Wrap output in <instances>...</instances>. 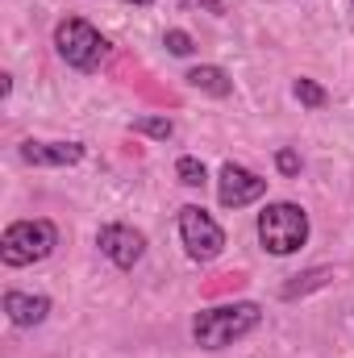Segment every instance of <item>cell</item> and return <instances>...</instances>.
<instances>
[{
  "label": "cell",
  "mask_w": 354,
  "mask_h": 358,
  "mask_svg": "<svg viewBox=\"0 0 354 358\" xmlns=\"http://www.w3.org/2000/svg\"><path fill=\"white\" fill-rule=\"evenodd\" d=\"M263 325V308L255 300H238V304H217L196 313L192 321V342L200 350H225L234 342H242L246 334H255Z\"/></svg>",
  "instance_id": "1"
},
{
  "label": "cell",
  "mask_w": 354,
  "mask_h": 358,
  "mask_svg": "<svg viewBox=\"0 0 354 358\" xmlns=\"http://www.w3.org/2000/svg\"><path fill=\"white\" fill-rule=\"evenodd\" d=\"M59 246V225L46 217H29V221H13L0 234V263L4 267H34L42 259H50Z\"/></svg>",
  "instance_id": "2"
},
{
  "label": "cell",
  "mask_w": 354,
  "mask_h": 358,
  "mask_svg": "<svg viewBox=\"0 0 354 358\" xmlns=\"http://www.w3.org/2000/svg\"><path fill=\"white\" fill-rule=\"evenodd\" d=\"M259 242L275 259H288V255L304 250V242H309V213L300 204H292V200H271L259 213Z\"/></svg>",
  "instance_id": "3"
},
{
  "label": "cell",
  "mask_w": 354,
  "mask_h": 358,
  "mask_svg": "<svg viewBox=\"0 0 354 358\" xmlns=\"http://www.w3.org/2000/svg\"><path fill=\"white\" fill-rule=\"evenodd\" d=\"M55 50L76 71H100V63L108 59V38L84 17H67L55 25Z\"/></svg>",
  "instance_id": "4"
},
{
  "label": "cell",
  "mask_w": 354,
  "mask_h": 358,
  "mask_svg": "<svg viewBox=\"0 0 354 358\" xmlns=\"http://www.w3.org/2000/svg\"><path fill=\"white\" fill-rule=\"evenodd\" d=\"M179 242H183L187 259L213 263V259L225 250V229H221L200 204H183V208H179Z\"/></svg>",
  "instance_id": "5"
},
{
  "label": "cell",
  "mask_w": 354,
  "mask_h": 358,
  "mask_svg": "<svg viewBox=\"0 0 354 358\" xmlns=\"http://www.w3.org/2000/svg\"><path fill=\"white\" fill-rule=\"evenodd\" d=\"M96 246L117 271H134L142 263V255H146V234L134 229V225H117L113 221V225H100Z\"/></svg>",
  "instance_id": "6"
},
{
  "label": "cell",
  "mask_w": 354,
  "mask_h": 358,
  "mask_svg": "<svg viewBox=\"0 0 354 358\" xmlns=\"http://www.w3.org/2000/svg\"><path fill=\"white\" fill-rule=\"evenodd\" d=\"M263 196H267L263 176L246 171L242 163H225L221 167V176H217V200H221V208H246V204H255Z\"/></svg>",
  "instance_id": "7"
},
{
  "label": "cell",
  "mask_w": 354,
  "mask_h": 358,
  "mask_svg": "<svg viewBox=\"0 0 354 358\" xmlns=\"http://www.w3.org/2000/svg\"><path fill=\"white\" fill-rule=\"evenodd\" d=\"M21 163L29 167H76L84 159V142H21L17 146Z\"/></svg>",
  "instance_id": "8"
},
{
  "label": "cell",
  "mask_w": 354,
  "mask_h": 358,
  "mask_svg": "<svg viewBox=\"0 0 354 358\" xmlns=\"http://www.w3.org/2000/svg\"><path fill=\"white\" fill-rule=\"evenodd\" d=\"M4 317L17 325V329H34L50 317V296H29V292H4L0 300Z\"/></svg>",
  "instance_id": "9"
},
{
  "label": "cell",
  "mask_w": 354,
  "mask_h": 358,
  "mask_svg": "<svg viewBox=\"0 0 354 358\" xmlns=\"http://www.w3.org/2000/svg\"><path fill=\"white\" fill-rule=\"evenodd\" d=\"M183 80H187V88L204 92V96H217V100H225V96L234 92V80H229L221 67H213V63H200V67H192Z\"/></svg>",
  "instance_id": "10"
},
{
  "label": "cell",
  "mask_w": 354,
  "mask_h": 358,
  "mask_svg": "<svg viewBox=\"0 0 354 358\" xmlns=\"http://www.w3.org/2000/svg\"><path fill=\"white\" fill-rule=\"evenodd\" d=\"M334 279V271L330 267H313V271H300V275H292L283 287H279V296L283 300H296V296H309V292H317V287H325Z\"/></svg>",
  "instance_id": "11"
},
{
  "label": "cell",
  "mask_w": 354,
  "mask_h": 358,
  "mask_svg": "<svg viewBox=\"0 0 354 358\" xmlns=\"http://www.w3.org/2000/svg\"><path fill=\"white\" fill-rule=\"evenodd\" d=\"M292 96H296L304 108H325V104H330V92L321 88L317 80H309V76H300V80L292 84Z\"/></svg>",
  "instance_id": "12"
},
{
  "label": "cell",
  "mask_w": 354,
  "mask_h": 358,
  "mask_svg": "<svg viewBox=\"0 0 354 358\" xmlns=\"http://www.w3.org/2000/svg\"><path fill=\"white\" fill-rule=\"evenodd\" d=\"M129 129H134V134H146V138H159V142H167V138L176 134L171 117H134Z\"/></svg>",
  "instance_id": "13"
},
{
  "label": "cell",
  "mask_w": 354,
  "mask_h": 358,
  "mask_svg": "<svg viewBox=\"0 0 354 358\" xmlns=\"http://www.w3.org/2000/svg\"><path fill=\"white\" fill-rule=\"evenodd\" d=\"M176 176H179V183H183V187H204V183H208L204 163H200V159H192V155H183V159L176 163Z\"/></svg>",
  "instance_id": "14"
},
{
  "label": "cell",
  "mask_w": 354,
  "mask_h": 358,
  "mask_svg": "<svg viewBox=\"0 0 354 358\" xmlns=\"http://www.w3.org/2000/svg\"><path fill=\"white\" fill-rule=\"evenodd\" d=\"M163 46L179 55V59H187L192 50H196V42H192V34H183V29H167V38H163Z\"/></svg>",
  "instance_id": "15"
},
{
  "label": "cell",
  "mask_w": 354,
  "mask_h": 358,
  "mask_svg": "<svg viewBox=\"0 0 354 358\" xmlns=\"http://www.w3.org/2000/svg\"><path fill=\"white\" fill-rule=\"evenodd\" d=\"M275 167H279V176H288V179H292V176H300V155L283 146V150L275 155Z\"/></svg>",
  "instance_id": "16"
},
{
  "label": "cell",
  "mask_w": 354,
  "mask_h": 358,
  "mask_svg": "<svg viewBox=\"0 0 354 358\" xmlns=\"http://www.w3.org/2000/svg\"><path fill=\"white\" fill-rule=\"evenodd\" d=\"M179 4H183V8H208V13H217V17L225 13V0H179Z\"/></svg>",
  "instance_id": "17"
},
{
  "label": "cell",
  "mask_w": 354,
  "mask_h": 358,
  "mask_svg": "<svg viewBox=\"0 0 354 358\" xmlns=\"http://www.w3.org/2000/svg\"><path fill=\"white\" fill-rule=\"evenodd\" d=\"M125 4H150V0H125Z\"/></svg>",
  "instance_id": "18"
},
{
  "label": "cell",
  "mask_w": 354,
  "mask_h": 358,
  "mask_svg": "<svg viewBox=\"0 0 354 358\" xmlns=\"http://www.w3.org/2000/svg\"><path fill=\"white\" fill-rule=\"evenodd\" d=\"M351 8H354V0H351Z\"/></svg>",
  "instance_id": "19"
}]
</instances>
